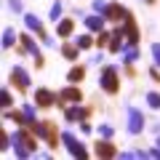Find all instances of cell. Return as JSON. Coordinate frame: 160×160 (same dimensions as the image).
<instances>
[{"label": "cell", "instance_id": "cell-33", "mask_svg": "<svg viewBox=\"0 0 160 160\" xmlns=\"http://www.w3.org/2000/svg\"><path fill=\"white\" fill-rule=\"evenodd\" d=\"M80 131H83V133H91V126H88L86 120H80Z\"/></svg>", "mask_w": 160, "mask_h": 160}, {"label": "cell", "instance_id": "cell-23", "mask_svg": "<svg viewBox=\"0 0 160 160\" xmlns=\"http://www.w3.org/2000/svg\"><path fill=\"white\" fill-rule=\"evenodd\" d=\"M13 38H16V32H13L11 27L3 29V48H11V46H13Z\"/></svg>", "mask_w": 160, "mask_h": 160}, {"label": "cell", "instance_id": "cell-7", "mask_svg": "<svg viewBox=\"0 0 160 160\" xmlns=\"http://www.w3.org/2000/svg\"><path fill=\"white\" fill-rule=\"evenodd\" d=\"M128 16H131V11L123 8L120 3H107V8H104V19L107 22H126Z\"/></svg>", "mask_w": 160, "mask_h": 160}, {"label": "cell", "instance_id": "cell-24", "mask_svg": "<svg viewBox=\"0 0 160 160\" xmlns=\"http://www.w3.org/2000/svg\"><path fill=\"white\" fill-rule=\"evenodd\" d=\"M109 38H112V32H104V29H102V32L96 35V46L99 48H107L109 46Z\"/></svg>", "mask_w": 160, "mask_h": 160}, {"label": "cell", "instance_id": "cell-8", "mask_svg": "<svg viewBox=\"0 0 160 160\" xmlns=\"http://www.w3.org/2000/svg\"><path fill=\"white\" fill-rule=\"evenodd\" d=\"M11 86L16 88L19 93H24V91L29 88V75L24 72L22 67H13V69H11Z\"/></svg>", "mask_w": 160, "mask_h": 160}, {"label": "cell", "instance_id": "cell-27", "mask_svg": "<svg viewBox=\"0 0 160 160\" xmlns=\"http://www.w3.org/2000/svg\"><path fill=\"white\" fill-rule=\"evenodd\" d=\"M51 19H53V22H59V19H62V3H59V0L53 3V8H51Z\"/></svg>", "mask_w": 160, "mask_h": 160}, {"label": "cell", "instance_id": "cell-18", "mask_svg": "<svg viewBox=\"0 0 160 160\" xmlns=\"http://www.w3.org/2000/svg\"><path fill=\"white\" fill-rule=\"evenodd\" d=\"M3 120H13L16 126H29L27 115H24V109H8L6 115H3Z\"/></svg>", "mask_w": 160, "mask_h": 160}, {"label": "cell", "instance_id": "cell-4", "mask_svg": "<svg viewBox=\"0 0 160 160\" xmlns=\"http://www.w3.org/2000/svg\"><path fill=\"white\" fill-rule=\"evenodd\" d=\"M62 142H64V147H67V152L72 155V158H80V160H86V158H88V149L83 147V144H80L69 131H64V133H62Z\"/></svg>", "mask_w": 160, "mask_h": 160}, {"label": "cell", "instance_id": "cell-12", "mask_svg": "<svg viewBox=\"0 0 160 160\" xmlns=\"http://www.w3.org/2000/svg\"><path fill=\"white\" fill-rule=\"evenodd\" d=\"M56 99H59V93H53V91H48V88H38L35 91V104L38 107H51V104H56Z\"/></svg>", "mask_w": 160, "mask_h": 160}, {"label": "cell", "instance_id": "cell-14", "mask_svg": "<svg viewBox=\"0 0 160 160\" xmlns=\"http://www.w3.org/2000/svg\"><path fill=\"white\" fill-rule=\"evenodd\" d=\"M123 35H126L128 43H139V27H136V22H133V16H128L126 22H123Z\"/></svg>", "mask_w": 160, "mask_h": 160}, {"label": "cell", "instance_id": "cell-30", "mask_svg": "<svg viewBox=\"0 0 160 160\" xmlns=\"http://www.w3.org/2000/svg\"><path fill=\"white\" fill-rule=\"evenodd\" d=\"M104 8H107L104 0H93V11H96V13H104Z\"/></svg>", "mask_w": 160, "mask_h": 160}, {"label": "cell", "instance_id": "cell-34", "mask_svg": "<svg viewBox=\"0 0 160 160\" xmlns=\"http://www.w3.org/2000/svg\"><path fill=\"white\" fill-rule=\"evenodd\" d=\"M147 3H149V6H152V3H155V0H147Z\"/></svg>", "mask_w": 160, "mask_h": 160}, {"label": "cell", "instance_id": "cell-22", "mask_svg": "<svg viewBox=\"0 0 160 160\" xmlns=\"http://www.w3.org/2000/svg\"><path fill=\"white\" fill-rule=\"evenodd\" d=\"M75 43H78V48H80V51H86V48H91L93 43H96V40H93L91 35H80V38L75 40Z\"/></svg>", "mask_w": 160, "mask_h": 160}, {"label": "cell", "instance_id": "cell-20", "mask_svg": "<svg viewBox=\"0 0 160 160\" xmlns=\"http://www.w3.org/2000/svg\"><path fill=\"white\" fill-rule=\"evenodd\" d=\"M62 56H64V59H69V62H75V59L80 56L78 43H64V46H62Z\"/></svg>", "mask_w": 160, "mask_h": 160}, {"label": "cell", "instance_id": "cell-28", "mask_svg": "<svg viewBox=\"0 0 160 160\" xmlns=\"http://www.w3.org/2000/svg\"><path fill=\"white\" fill-rule=\"evenodd\" d=\"M99 136L102 139H112V128L109 126H99Z\"/></svg>", "mask_w": 160, "mask_h": 160}, {"label": "cell", "instance_id": "cell-25", "mask_svg": "<svg viewBox=\"0 0 160 160\" xmlns=\"http://www.w3.org/2000/svg\"><path fill=\"white\" fill-rule=\"evenodd\" d=\"M147 104H149L152 109H160V93L149 91V93H147Z\"/></svg>", "mask_w": 160, "mask_h": 160}, {"label": "cell", "instance_id": "cell-9", "mask_svg": "<svg viewBox=\"0 0 160 160\" xmlns=\"http://www.w3.org/2000/svg\"><path fill=\"white\" fill-rule=\"evenodd\" d=\"M59 99H62L64 104H67V102H69V104H80V102H83V91H80L75 83H69L67 88H62V91H59Z\"/></svg>", "mask_w": 160, "mask_h": 160}, {"label": "cell", "instance_id": "cell-1", "mask_svg": "<svg viewBox=\"0 0 160 160\" xmlns=\"http://www.w3.org/2000/svg\"><path fill=\"white\" fill-rule=\"evenodd\" d=\"M13 149H16V158H29L38 152V136L32 133L29 126H22L13 133Z\"/></svg>", "mask_w": 160, "mask_h": 160}, {"label": "cell", "instance_id": "cell-17", "mask_svg": "<svg viewBox=\"0 0 160 160\" xmlns=\"http://www.w3.org/2000/svg\"><path fill=\"white\" fill-rule=\"evenodd\" d=\"M104 22H107V19H104V13H102V16H99V13L86 16V27L91 29V32H102V29H104Z\"/></svg>", "mask_w": 160, "mask_h": 160}, {"label": "cell", "instance_id": "cell-32", "mask_svg": "<svg viewBox=\"0 0 160 160\" xmlns=\"http://www.w3.org/2000/svg\"><path fill=\"white\" fill-rule=\"evenodd\" d=\"M149 78H152L155 83H160V72H158V67H152V69H149Z\"/></svg>", "mask_w": 160, "mask_h": 160}, {"label": "cell", "instance_id": "cell-26", "mask_svg": "<svg viewBox=\"0 0 160 160\" xmlns=\"http://www.w3.org/2000/svg\"><path fill=\"white\" fill-rule=\"evenodd\" d=\"M0 104H3V107H11V91H8V88H3V93H0Z\"/></svg>", "mask_w": 160, "mask_h": 160}, {"label": "cell", "instance_id": "cell-10", "mask_svg": "<svg viewBox=\"0 0 160 160\" xmlns=\"http://www.w3.org/2000/svg\"><path fill=\"white\" fill-rule=\"evenodd\" d=\"M128 131L131 133H142L144 131V115L136 107H128Z\"/></svg>", "mask_w": 160, "mask_h": 160}, {"label": "cell", "instance_id": "cell-31", "mask_svg": "<svg viewBox=\"0 0 160 160\" xmlns=\"http://www.w3.org/2000/svg\"><path fill=\"white\" fill-rule=\"evenodd\" d=\"M8 6H11L13 11H22V8H24V6H22V0H8Z\"/></svg>", "mask_w": 160, "mask_h": 160}, {"label": "cell", "instance_id": "cell-11", "mask_svg": "<svg viewBox=\"0 0 160 160\" xmlns=\"http://www.w3.org/2000/svg\"><path fill=\"white\" fill-rule=\"evenodd\" d=\"M64 118H67L69 123H75V120H88V118H91V107H80V104H72V107L64 109Z\"/></svg>", "mask_w": 160, "mask_h": 160}, {"label": "cell", "instance_id": "cell-15", "mask_svg": "<svg viewBox=\"0 0 160 160\" xmlns=\"http://www.w3.org/2000/svg\"><path fill=\"white\" fill-rule=\"evenodd\" d=\"M123 38H126V35H123V27H118V29H115V32H112V38H109V53H120V51H123Z\"/></svg>", "mask_w": 160, "mask_h": 160}, {"label": "cell", "instance_id": "cell-13", "mask_svg": "<svg viewBox=\"0 0 160 160\" xmlns=\"http://www.w3.org/2000/svg\"><path fill=\"white\" fill-rule=\"evenodd\" d=\"M93 152H96V158H118V149H115V144L109 139H99Z\"/></svg>", "mask_w": 160, "mask_h": 160}, {"label": "cell", "instance_id": "cell-3", "mask_svg": "<svg viewBox=\"0 0 160 160\" xmlns=\"http://www.w3.org/2000/svg\"><path fill=\"white\" fill-rule=\"evenodd\" d=\"M99 86H102L104 93H109V96H115V93L120 91V78H118V69L115 67H104L102 75H99Z\"/></svg>", "mask_w": 160, "mask_h": 160}, {"label": "cell", "instance_id": "cell-29", "mask_svg": "<svg viewBox=\"0 0 160 160\" xmlns=\"http://www.w3.org/2000/svg\"><path fill=\"white\" fill-rule=\"evenodd\" d=\"M152 59H155V67H160V43L152 46Z\"/></svg>", "mask_w": 160, "mask_h": 160}, {"label": "cell", "instance_id": "cell-6", "mask_svg": "<svg viewBox=\"0 0 160 160\" xmlns=\"http://www.w3.org/2000/svg\"><path fill=\"white\" fill-rule=\"evenodd\" d=\"M19 38H22V46L27 48V53H32V59H35V67L38 69H43L46 67V59H43V53H40V48H38V43H35L32 40V35H19Z\"/></svg>", "mask_w": 160, "mask_h": 160}, {"label": "cell", "instance_id": "cell-5", "mask_svg": "<svg viewBox=\"0 0 160 160\" xmlns=\"http://www.w3.org/2000/svg\"><path fill=\"white\" fill-rule=\"evenodd\" d=\"M24 24H27V29H29V32H35L40 40H43V43H46V46H53V38H48V35H46L43 22H40L38 16H32V13H24Z\"/></svg>", "mask_w": 160, "mask_h": 160}, {"label": "cell", "instance_id": "cell-19", "mask_svg": "<svg viewBox=\"0 0 160 160\" xmlns=\"http://www.w3.org/2000/svg\"><path fill=\"white\" fill-rule=\"evenodd\" d=\"M83 78H86V67H83V64H75V67L67 72V80H69V83H75V86H78Z\"/></svg>", "mask_w": 160, "mask_h": 160}, {"label": "cell", "instance_id": "cell-16", "mask_svg": "<svg viewBox=\"0 0 160 160\" xmlns=\"http://www.w3.org/2000/svg\"><path fill=\"white\" fill-rule=\"evenodd\" d=\"M72 32H75V22L72 19H59L56 22V35L59 38H69Z\"/></svg>", "mask_w": 160, "mask_h": 160}, {"label": "cell", "instance_id": "cell-2", "mask_svg": "<svg viewBox=\"0 0 160 160\" xmlns=\"http://www.w3.org/2000/svg\"><path fill=\"white\" fill-rule=\"evenodd\" d=\"M29 128H32V133L38 139H46V144L51 149L59 147V131H56V123H51V120H35V123H29Z\"/></svg>", "mask_w": 160, "mask_h": 160}, {"label": "cell", "instance_id": "cell-21", "mask_svg": "<svg viewBox=\"0 0 160 160\" xmlns=\"http://www.w3.org/2000/svg\"><path fill=\"white\" fill-rule=\"evenodd\" d=\"M123 59H126V64H133L139 59V48L136 43H128V46H123Z\"/></svg>", "mask_w": 160, "mask_h": 160}]
</instances>
